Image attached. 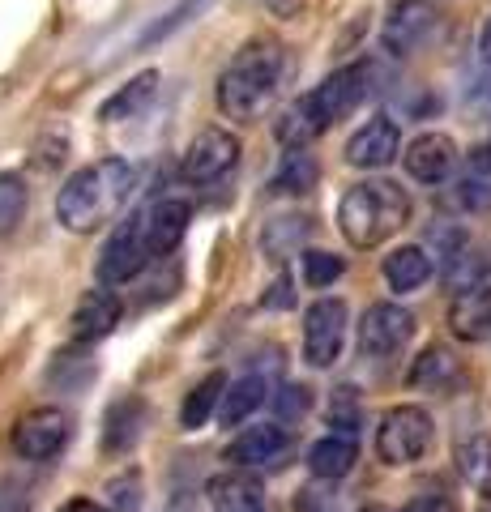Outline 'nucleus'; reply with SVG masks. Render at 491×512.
I'll return each mask as SVG.
<instances>
[{
  "label": "nucleus",
  "instance_id": "23",
  "mask_svg": "<svg viewBox=\"0 0 491 512\" xmlns=\"http://www.w3.org/2000/svg\"><path fill=\"white\" fill-rule=\"evenodd\" d=\"M265 397H269V380H265V376H244V380H235L231 389L223 393V410H218V419H223L227 427H240L248 414L265 402Z\"/></svg>",
  "mask_w": 491,
  "mask_h": 512
},
{
  "label": "nucleus",
  "instance_id": "7",
  "mask_svg": "<svg viewBox=\"0 0 491 512\" xmlns=\"http://www.w3.org/2000/svg\"><path fill=\"white\" fill-rule=\"evenodd\" d=\"M69 436H73L69 414L56 406H43V410H30L18 419V427H13V448H18V457H26V461H47L69 444Z\"/></svg>",
  "mask_w": 491,
  "mask_h": 512
},
{
  "label": "nucleus",
  "instance_id": "27",
  "mask_svg": "<svg viewBox=\"0 0 491 512\" xmlns=\"http://www.w3.org/2000/svg\"><path fill=\"white\" fill-rule=\"evenodd\" d=\"M316 158L299 146V150H291L287 158H282V167H278V175H274V192H287V197H299V192H312L316 188Z\"/></svg>",
  "mask_w": 491,
  "mask_h": 512
},
{
  "label": "nucleus",
  "instance_id": "4",
  "mask_svg": "<svg viewBox=\"0 0 491 512\" xmlns=\"http://www.w3.org/2000/svg\"><path fill=\"white\" fill-rule=\"evenodd\" d=\"M410 222V197L393 180H363L346 188L338 205V227L351 248H380Z\"/></svg>",
  "mask_w": 491,
  "mask_h": 512
},
{
  "label": "nucleus",
  "instance_id": "37",
  "mask_svg": "<svg viewBox=\"0 0 491 512\" xmlns=\"http://www.w3.org/2000/svg\"><path fill=\"white\" fill-rule=\"evenodd\" d=\"M359 512H410V508H389V504H368V508H359Z\"/></svg>",
  "mask_w": 491,
  "mask_h": 512
},
{
  "label": "nucleus",
  "instance_id": "1",
  "mask_svg": "<svg viewBox=\"0 0 491 512\" xmlns=\"http://www.w3.org/2000/svg\"><path fill=\"white\" fill-rule=\"evenodd\" d=\"M133 188H137V167L124 163V158H103V163L73 171L56 197L60 227L73 235H90V231L107 227V222L129 205Z\"/></svg>",
  "mask_w": 491,
  "mask_h": 512
},
{
  "label": "nucleus",
  "instance_id": "24",
  "mask_svg": "<svg viewBox=\"0 0 491 512\" xmlns=\"http://www.w3.org/2000/svg\"><path fill=\"white\" fill-rule=\"evenodd\" d=\"M154 86H158V73H154V69L137 73L129 86H124V90H116L112 99H107V103L99 107V120H107V124H112V120H129V116H137V111H141V107H146V103L154 99Z\"/></svg>",
  "mask_w": 491,
  "mask_h": 512
},
{
  "label": "nucleus",
  "instance_id": "34",
  "mask_svg": "<svg viewBox=\"0 0 491 512\" xmlns=\"http://www.w3.org/2000/svg\"><path fill=\"white\" fill-rule=\"evenodd\" d=\"M410 512H453V504L445 495H419V500L410 504Z\"/></svg>",
  "mask_w": 491,
  "mask_h": 512
},
{
  "label": "nucleus",
  "instance_id": "21",
  "mask_svg": "<svg viewBox=\"0 0 491 512\" xmlns=\"http://www.w3.org/2000/svg\"><path fill=\"white\" fill-rule=\"evenodd\" d=\"M432 278V256L423 248H398L393 256H385V282L393 291H419V286Z\"/></svg>",
  "mask_w": 491,
  "mask_h": 512
},
{
  "label": "nucleus",
  "instance_id": "16",
  "mask_svg": "<svg viewBox=\"0 0 491 512\" xmlns=\"http://www.w3.org/2000/svg\"><path fill=\"white\" fill-rule=\"evenodd\" d=\"M449 329L462 342H483L491 333V286L479 282L470 291H457L453 308H449Z\"/></svg>",
  "mask_w": 491,
  "mask_h": 512
},
{
  "label": "nucleus",
  "instance_id": "5",
  "mask_svg": "<svg viewBox=\"0 0 491 512\" xmlns=\"http://www.w3.org/2000/svg\"><path fill=\"white\" fill-rule=\"evenodd\" d=\"M432 444V414L423 406H393L376 427V457L385 466H410Z\"/></svg>",
  "mask_w": 491,
  "mask_h": 512
},
{
  "label": "nucleus",
  "instance_id": "38",
  "mask_svg": "<svg viewBox=\"0 0 491 512\" xmlns=\"http://www.w3.org/2000/svg\"><path fill=\"white\" fill-rule=\"evenodd\" d=\"M0 512H18V508H5V504H0Z\"/></svg>",
  "mask_w": 491,
  "mask_h": 512
},
{
  "label": "nucleus",
  "instance_id": "33",
  "mask_svg": "<svg viewBox=\"0 0 491 512\" xmlns=\"http://www.w3.org/2000/svg\"><path fill=\"white\" fill-rule=\"evenodd\" d=\"M329 423H334L338 431H346V436H355V427H359V402H355V389H338L334 406H329Z\"/></svg>",
  "mask_w": 491,
  "mask_h": 512
},
{
  "label": "nucleus",
  "instance_id": "20",
  "mask_svg": "<svg viewBox=\"0 0 491 512\" xmlns=\"http://www.w3.org/2000/svg\"><path fill=\"white\" fill-rule=\"evenodd\" d=\"M355 457H359V448H355V436H346V431H334V436H325V440H316L312 444V453H308V470L316 478H346L355 466Z\"/></svg>",
  "mask_w": 491,
  "mask_h": 512
},
{
  "label": "nucleus",
  "instance_id": "3",
  "mask_svg": "<svg viewBox=\"0 0 491 512\" xmlns=\"http://www.w3.org/2000/svg\"><path fill=\"white\" fill-rule=\"evenodd\" d=\"M282 82V47L274 39L244 43L218 77V111L231 120H257Z\"/></svg>",
  "mask_w": 491,
  "mask_h": 512
},
{
  "label": "nucleus",
  "instance_id": "15",
  "mask_svg": "<svg viewBox=\"0 0 491 512\" xmlns=\"http://www.w3.org/2000/svg\"><path fill=\"white\" fill-rule=\"evenodd\" d=\"M116 325H120V299L112 291H86L82 299H77V308H73L69 333L77 342H99Z\"/></svg>",
  "mask_w": 491,
  "mask_h": 512
},
{
  "label": "nucleus",
  "instance_id": "25",
  "mask_svg": "<svg viewBox=\"0 0 491 512\" xmlns=\"http://www.w3.org/2000/svg\"><path fill=\"white\" fill-rule=\"evenodd\" d=\"M457 470L474 491L491 500V436H470L457 444Z\"/></svg>",
  "mask_w": 491,
  "mask_h": 512
},
{
  "label": "nucleus",
  "instance_id": "35",
  "mask_svg": "<svg viewBox=\"0 0 491 512\" xmlns=\"http://www.w3.org/2000/svg\"><path fill=\"white\" fill-rule=\"evenodd\" d=\"M60 512H103V504H94V500H86V495H77V500L60 504Z\"/></svg>",
  "mask_w": 491,
  "mask_h": 512
},
{
  "label": "nucleus",
  "instance_id": "26",
  "mask_svg": "<svg viewBox=\"0 0 491 512\" xmlns=\"http://www.w3.org/2000/svg\"><path fill=\"white\" fill-rule=\"evenodd\" d=\"M457 201L470 205V210H487L491 205V146L470 154V167L457 184Z\"/></svg>",
  "mask_w": 491,
  "mask_h": 512
},
{
  "label": "nucleus",
  "instance_id": "8",
  "mask_svg": "<svg viewBox=\"0 0 491 512\" xmlns=\"http://www.w3.org/2000/svg\"><path fill=\"white\" fill-rule=\"evenodd\" d=\"M342 342H346V303L316 299L304 312V359L312 367H329L342 355Z\"/></svg>",
  "mask_w": 491,
  "mask_h": 512
},
{
  "label": "nucleus",
  "instance_id": "14",
  "mask_svg": "<svg viewBox=\"0 0 491 512\" xmlns=\"http://www.w3.org/2000/svg\"><path fill=\"white\" fill-rule=\"evenodd\" d=\"M291 453V436L282 427H248L231 440L227 461L231 466H278Z\"/></svg>",
  "mask_w": 491,
  "mask_h": 512
},
{
  "label": "nucleus",
  "instance_id": "28",
  "mask_svg": "<svg viewBox=\"0 0 491 512\" xmlns=\"http://www.w3.org/2000/svg\"><path fill=\"white\" fill-rule=\"evenodd\" d=\"M308 239V218H278L265 227V252L274 256V261H282L291 248H299Z\"/></svg>",
  "mask_w": 491,
  "mask_h": 512
},
{
  "label": "nucleus",
  "instance_id": "6",
  "mask_svg": "<svg viewBox=\"0 0 491 512\" xmlns=\"http://www.w3.org/2000/svg\"><path fill=\"white\" fill-rule=\"evenodd\" d=\"M150 261H154V244H150L146 210H141L129 222H120L116 235L103 244V252H99V282L124 286V282H133Z\"/></svg>",
  "mask_w": 491,
  "mask_h": 512
},
{
  "label": "nucleus",
  "instance_id": "12",
  "mask_svg": "<svg viewBox=\"0 0 491 512\" xmlns=\"http://www.w3.org/2000/svg\"><path fill=\"white\" fill-rule=\"evenodd\" d=\"M432 26H436V9L427 5V0H402V5L389 13L385 35L380 39H385V47L393 56H406L432 35Z\"/></svg>",
  "mask_w": 491,
  "mask_h": 512
},
{
  "label": "nucleus",
  "instance_id": "13",
  "mask_svg": "<svg viewBox=\"0 0 491 512\" xmlns=\"http://www.w3.org/2000/svg\"><path fill=\"white\" fill-rule=\"evenodd\" d=\"M402 163L419 184H440L457 163V146H453V137H445V133H423V137H415L406 146Z\"/></svg>",
  "mask_w": 491,
  "mask_h": 512
},
{
  "label": "nucleus",
  "instance_id": "32",
  "mask_svg": "<svg viewBox=\"0 0 491 512\" xmlns=\"http://www.w3.org/2000/svg\"><path fill=\"white\" fill-rule=\"evenodd\" d=\"M308 406H312V389H304V384H282L274 393V410L282 419H299V414H308Z\"/></svg>",
  "mask_w": 491,
  "mask_h": 512
},
{
  "label": "nucleus",
  "instance_id": "30",
  "mask_svg": "<svg viewBox=\"0 0 491 512\" xmlns=\"http://www.w3.org/2000/svg\"><path fill=\"white\" fill-rule=\"evenodd\" d=\"M26 201H30V192L18 175H0V235H9L22 222Z\"/></svg>",
  "mask_w": 491,
  "mask_h": 512
},
{
  "label": "nucleus",
  "instance_id": "2",
  "mask_svg": "<svg viewBox=\"0 0 491 512\" xmlns=\"http://www.w3.org/2000/svg\"><path fill=\"white\" fill-rule=\"evenodd\" d=\"M368 77H372L368 64H346V69L329 73L312 94H304L299 103L287 107V116L278 120V141L299 150L312 137H321L329 124L346 120L363 103V94H368Z\"/></svg>",
  "mask_w": 491,
  "mask_h": 512
},
{
  "label": "nucleus",
  "instance_id": "19",
  "mask_svg": "<svg viewBox=\"0 0 491 512\" xmlns=\"http://www.w3.org/2000/svg\"><path fill=\"white\" fill-rule=\"evenodd\" d=\"M410 384H415V389H432V393H449L462 384V363H457L445 346H427L415 359V367H410Z\"/></svg>",
  "mask_w": 491,
  "mask_h": 512
},
{
  "label": "nucleus",
  "instance_id": "29",
  "mask_svg": "<svg viewBox=\"0 0 491 512\" xmlns=\"http://www.w3.org/2000/svg\"><path fill=\"white\" fill-rule=\"evenodd\" d=\"M445 282L453 291H470V286L483 282V256H474V248H457L453 256H445Z\"/></svg>",
  "mask_w": 491,
  "mask_h": 512
},
{
  "label": "nucleus",
  "instance_id": "17",
  "mask_svg": "<svg viewBox=\"0 0 491 512\" xmlns=\"http://www.w3.org/2000/svg\"><path fill=\"white\" fill-rule=\"evenodd\" d=\"M214 512H265V487L248 474H214L205 483Z\"/></svg>",
  "mask_w": 491,
  "mask_h": 512
},
{
  "label": "nucleus",
  "instance_id": "31",
  "mask_svg": "<svg viewBox=\"0 0 491 512\" xmlns=\"http://www.w3.org/2000/svg\"><path fill=\"white\" fill-rule=\"evenodd\" d=\"M342 256H334V252H304V282L308 286H334L338 278H342Z\"/></svg>",
  "mask_w": 491,
  "mask_h": 512
},
{
  "label": "nucleus",
  "instance_id": "9",
  "mask_svg": "<svg viewBox=\"0 0 491 512\" xmlns=\"http://www.w3.org/2000/svg\"><path fill=\"white\" fill-rule=\"evenodd\" d=\"M240 163V137H231L227 128H205L193 137V146L184 154V180L188 184H214Z\"/></svg>",
  "mask_w": 491,
  "mask_h": 512
},
{
  "label": "nucleus",
  "instance_id": "11",
  "mask_svg": "<svg viewBox=\"0 0 491 512\" xmlns=\"http://www.w3.org/2000/svg\"><path fill=\"white\" fill-rule=\"evenodd\" d=\"M398 146H402L398 124H393L389 116H376L346 141V163L359 167V171H380L398 158Z\"/></svg>",
  "mask_w": 491,
  "mask_h": 512
},
{
  "label": "nucleus",
  "instance_id": "22",
  "mask_svg": "<svg viewBox=\"0 0 491 512\" xmlns=\"http://www.w3.org/2000/svg\"><path fill=\"white\" fill-rule=\"evenodd\" d=\"M223 393H227V376L223 372H210L201 384H193L188 397H184V406H180V427L184 431L205 427V419L214 414V406H218V397H223Z\"/></svg>",
  "mask_w": 491,
  "mask_h": 512
},
{
  "label": "nucleus",
  "instance_id": "10",
  "mask_svg": "<svg viewBox=\"0 0 491 512\" xmlns=\"http://www.w3.org/2000/svg\"><path fill=\"white\" fill-rule=\"evenodd\" d=\"M410 333H415V316L406 308H398V303H376L359 325V350L368 359H389L410 342Z\"/></svg>",
  "mask_w": 491,
  "mask_h": 512
},
{
  "label": "nucleus",
  "instance_id": "18",
  "mask_svg": "<svg viewBox=\"0 0 491 512\" xmlns=\"http://www.w3.org/2000/svg\"><path fill=\"white\" fill-rule=\"evenodd\" d=\"M188 218H193V210H188V201L167 197V201L150 205V210H146V222H150V244H154V256L176 252V244H180L184 231H188Z\"/></svg>",
  "mask_w": 491,
  "mask_h": 512
},
{
  "label": "nucleus",
  "instance_id": "36",
  "mask_svg": "<svg viewBox=\"0 0 491 512\" xmlns=\"http://www.w3.org/2000/svg\"><path fill=\"white\" fill-rule=\"evenodd\" d=\"M479 56H483V60H491V18H487V26H483V39H479Z\"/></svg>",
  "mask_w": 491,
  "mask_h": 512
}]
</instances>
